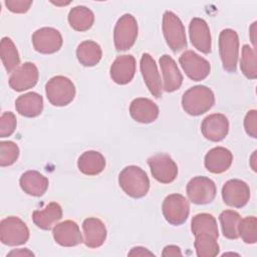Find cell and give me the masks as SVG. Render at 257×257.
<instances>
[{
    "mask_svg": "<svg viewBox=\"0 0 257 257\" xmlns=\"http://www.w3.org/2000/svg\"><path fill=\"white\" fill-rule=\"evenodd\" d=\"M214 103V92L205 85L193 86L185 91L182 96V106L190 115H201L207 112Z\"/></svg>",
    "mask_w": 257,
    "mask_h": 257,
    "instance_id": "1",
    "label": "cell"
},
{
    "mask_svg": "<svg viewBox=\"0 0 257 257\" xmlns=\"http://www.w3.org/2000/svg\"><path fill=\"white\" fill-rule=\"evenodd\" d=\"M16 116L11 111H5L0 117V137H10L16 128Z\"/></svg>",
    "mask_w": 257,
    "mask_h": 257,
    "instance_id": "37",
    "label": "cell"
},
{
    "mask_svg": "<svg viewBox=\"0 0 257 257\" xmlns=\"http://www.w3.org/2000/svg\"><path fill=\"white\" fill-rule=\"evenodd\" d=\"M238 234L247 244H255L257 241V219L248 216L241 219L238 225Z\"/></svg>",
    "mask_w": 257,
    "mask_h": 257,
    "instance_id": "35",
    "label": "cell"
},
{
    "mask_svg": "<svg viewBox=\"0 0 257 257\" xmlns=\"http://www.w3.org/2000/svg\"><path fill=\"white\" fill-rule=\"evenodd\" d=\"M83 242L89 248L100 247L106 239V228L97 218H86L82 223Z\"/></svg>",
    "mask_w": 257,
    "mask_h": 257,
    "instance_id": "23",
    "label": "cell"
},
{
    "mask_svg": "<svg viewBox=\"0 0 257 257\" xmlns=\"http://www.w3.org/2000/svg\"><path fill=\"white\" fill-rule=\"evenodd\" d=\"M153 177L162 184H169L175 181L178 175V166L173 159L166 154H158L148 159Z\"/></svg>",
    "mask_w": 257,
    "mask_h": 257,
    "instance_id": "10",
    "label": "cell"
},
{
    "mask_svg": "<svg viewBox=\"0 0 257 257\" xmlns=\"http://www.w3.org/2000/svg\"><path fill=\"white\" fill-rule=\"evenodd\" d=\"M48 101L54 106H65L75 96V86L72 81L62 75L51 77L45 84Z\"/></svg>",
    "mask_w": 257,
    "mask_h": 257,
    "instance_id": "3",
    "label": "cell"
},
{
    "mask_svg": "<svg viewBox=\"0 0 257 257\" xmlns=\"http://www.w3.org/2000/svg\"><path fill=\"white\" fill-rule=\"evenodd\" d=\"M128 256H155V254L144 247H134L128 252Z\"/></svg>",
    "mask_w": 257,
    "mask_h": 257,
    "instance_id": "40",
    "label": "cell"
},
{
    "mask_svg": "<svg viewBox=\"0 0 257 257\" xmlns=\"http://www.w3.org/2000/svg\"><path fill=\"white\" fill-rule=\"evenodd\" d=\"M68 22L76 31L88 30L94 22L93 12L85 6H75L68 13Z\"/></svg>",
    "mask_w": 257,
    "mask_h": 257,
    "instance_id": "29",
    "label": "cell"
},
{
    "mask_svg": "<svg viewBox=\"0 0 257 257\" xmlns=\"http://www.w3.org/2000/svg\"><path fill=\"white\" fill-rule=\"evenodd\" d=\"M6 7L13 13H25L29 10L30 6L32 5V1H25V0H6L5 1Z\"/></svg>",
    "mask_w": 257,
    "mask_h": 257,
    "instance_id": "39",
    "label": "cell"
},
{
    "mask_svg": "<svg viewBox=\"0 0 257 257\" xmlns=\"http://www.w3.org/2000/svg\"><path fill=\"white\" fill-rule=\"evenodd\" d=\"M219 220L221 223L222 233L224 237L232 240L239 237L238 225L241 220V216L239 215V213L233 210H225L220 214Z\"/></svg>",
    "mask_w": 257,
    "mask_h": 257,
    "instance_id": "33",
    "label": "cell"
},
{
    "mask_svg": "<svg viewBox=\"0 0 257 257\" xmlns=\"http://www.w3.org/2000/svg\"><path fill=\"white\" fill-rule=\"evenodd\" d=\"M77 167L82 174L95 176L103 171L105 167V159L96 151H87L78 158Z\"/></svg>",
    "mask_w": 257,
    "mask_h": 257,
    "instance_id": "27",
    "label": "cell"
},
{
    "mask_svg": "<svg viewBox=\"0 0 257 257\" xmlns=\"http://www.w3.org/2000/svg\"><path fill=\"white\" fill-rule=\"evenodd\" d=\"M232 153L223 147H216L210 150L204 160L205 168L213 174H221L226 172L232 165Z\"/></svg>",
    "mask_w": 257,
    "mask_h": 257,
    "instance_id": "21",
    "label": "cell"
},
{
    "mask_svg": "<svg viewBox=\"0 0 257 257\" xmlns=\"http://www.w3.org/2000/svg\"><path fill=\"white\" fill-rule=\"evenodd\" d=\"M163 33L167 44L174 52L187 47V38L184 24L172 11H166L163 16Z\"/></svg>",
    "mask_w": 257,
    "mask_h": 257,
    "instance_id": "5",
    "label": "cell"
},
{
    "mask_svg": "<svg viewBox=\"0 0 257 257\" xmlns=\"http://www.w3.org/2000/svg\"><path fill=\"white\" fill-rule=\"evenodd\" d=\"M52 235L55 242L63 247H72L83 242L78 225L71 220L56 224L52 230Z\"/></svg>",
    "mask_w": 257,
    "mask_h": 257,
    "instance_id": "17",
    "label": "cell"
},
{
    "mask_svg": "<svg viewBox=\"0 0 257 257\" xmlns=\"http://www.w3.org/2000/svg\"><path fill=\"white\" fill-rule=\"evenodd\" d=\"M201 131L207 140L211 142H220L228 135V118L222 113L210 114L203 119Z\"/></svg>",
    "mask_w": 257,
    "mask_h": 257,
    "instance_id": "15",
    "label": "cell"
},
{
    "mask_svg": "<svg viewBox=\"0 0 257 257\" xmlns=\"http://www.w3.org/2000/svg\"><path fill=\"white\" fill-rule=\"evenodd\" d=\"M130 113L136 121L141 123H150L158 118L159 107L149 98L138 97L131 102Z\"/></svg>",
    "mask_w": 257,
    "mask_h": 257,
    "instance_id": "22",
    "label": "cell"
},
{
    "mask_svg": "<svg viewBox=\"0 0 257 257\" xmlns=\"http://www.w3.org/2000/svg\"><path fill=\"white\" fill-rule=\"evenodd\" d=\"M191 230L194 235L207 233L215 236L216 238L219 237L217 221L213 215L208 213L195 215L191 222Z\"/></svg>",
    "mask_w": 257,
    "mask_h": 257,
    "instance_id": "30",
    "label": "cell"
},
{
    "mask_svg": "<svg viewBox=\"0 0 257 257\" xmlns=\"http://www.w3.org/2000/svg\"><path fill=\"white\" fill-rule=\"evenodd\" d=\"M19 184L24 193L34 197H41L46 192L49 182L39 172L27 171L21 175Z\"/></svg>",
    "mask_w": 257,
    "mask_h": 257,
    "instance_id": "24",
    "label": "cell"
},
{
    "mask_svg": "<svg viewBox=\"0 0 257 257\" xmlns=\"http://www.w3.org/2000/svg\"><path fill=\"white\" fill-rule=\"evenodd\" d=\"M160 65L163 73V89L167 92L179 89L183 83V75L175 60L170 55L164 54L160 58Z\"/></svg>",
    "mask_w": 257,
    "mask_h": 257,
    "instance_id": "20",
    "label": "cell"
},
{
    "mask_svg": "<svg viewBox=\"0 0 257 257\" xmlns=\"http://www.w3.org/2000/svg\"><path fill=\"white\" fill-rule=\"evenodd\" d=\"M62 36L60 32L52 27H42L37 29L32 35L34 49L42 54H52L57 52L62 46Z\"/></svg>",
    "mask_w": 257,
    "mask_h": 257,
    "instance_id": "11",
    "label": "cell"
},
{
    "mask_svg": "<svg viewBox=\"0 0 257 257\" xmlns=\"http://www.w3.org/2000/svg\"><path fill=\"white\" fill-rule=\"evenodd\" d=\"M244 127L250 137L257 138V111L255 109L249 110L244 118Z\"/></svg>",
    "mask_w": 257,
    "mask_h": 257,
    "instance_id": "38",
    "label": "cell"
},
{
    "mask_svg": "<svg viewBox=\"0 0 257 257\" xmlns=\"http://www.w3.org/2000/svg\"><path fill=\"white\" fill-rule=\"evenodd\" d=\"M7 256H34V254L28 249H16L9 252Z\"/></svg>",
    "mask_w": 257,
    "mask_h": 257,
    "instance_id": "42",
    "label": "cell"
},
{
    "mask_svg": "<svg viewBox=\"0 0 257 257\" xmlns=\"http://www.w3.org/2000/svg\"><path fill=\"white\" fill-rule=\"evenodd\" d=\"M19 157L18 146L11 142H0V166L8 167L13 165Z\"/></svg>",
    "mask_w": 257,
    "mask_h": 257,
    "instance_id": "36",
    "label": "cell"
},
{
    "mask_svg": "<svg viewBox=\"0 0 257 257\" xmlns=\"http://www.w3.org/2000/svg\"><path fill=\"white\" fill-rule=\"evenodd\" d=\"M163 215L167 222L179 226L185 223L190 213L188 200L181 194H171L165 198L162 205Z\"/></svg>",
    "mask_w": 257,
    "mask_h": 257,
    "instance_id": "8",
    "label": "cell"
},
{
    "mask_svg": "<svg viewBox=\"0 0 257 257\" xmlns=\"http://www.w3.org/2000/svg\"><path fill=\"white\" fill-rule=\"evenodd\" d=\"M190 40L195 48L208 54L211 52V33L207 22L202 18H193L189 25Z\"/></svg>",
    "mask_w": 257,
    "mask_h": 257,
    "instance_id": "18",
    "label": "cell"
},
{
    "mask_svg": "<svg viewBox=\"0 0 257 257\" xmlns=\"http://www.w3.org/2000/svg\"><path fill=\"white\" fill-rule=\"evenodd\" d=\"M162 255L164 257H167V256H182V253H181L180 247H178L176 245H169V246H166L164 248V251H163Z\"/></svg>",
    "mask_w": 257,
    "mask_h": 257,
    "instance_id": "41",
    "label": "cell"
},
{
    "mask_svg": "<svg viewBox=\"0 0 257 257\" xmlns=\"http://www.w3.org/2000/svg\"><path fill=\"white\" fill-rule=\"evenodd\" d=\"M240 68L247 78L255 79L257 77L256 50L255 48L250 47L248 44H244L242 47Z\"/></svg>",
    "mask_w": 257,
    "mask_h": 257,
    "instance_id": "34",
    "label": "cell"
},
{
    "mask_svg": "<svg viewBox=\"0 0 257 257\" xmlns=\"http://www.w3.org/2000/svg\"><path fill=\"white\" fill-rule=\"evenodd\" d=\"M102 56V51L96 42L92 40H85L81 42L76 48V57L83 66L96 65Z\"/></svg>",
    "mask_w": 257,
    "mask_h": 257,
    "instance_id": "28",
    "label": "cell"
},
{
    "mask_svg": "<svg viewBox=\"0 0 257 257\" xmlns=\"http://www.w3.org/2000/svg\"><path fill=\"white\" fill-rule=\"evenodd\" d=\"M215 236L207 233L195 235V249L199 257H212L219 253V244Z\"/></svg>",
    "mask_w": 257,
    "mask_h": 257,
    "instance_id": "32",
    "label": "cell"
},
{
    "mask_svg": "<svg viewBox=\"0 0 257 257\" xmlns=\"http://www.w3.org/2000/svg\"><path fill=\"white\" fill-rule=\"evenodd\" d=\"M0 55L2 63L7 72H13L19 67L20 57L17 48L9 37H3L0 43Z\"/></svg>",
    "mask_w": 257,
    "mask_h": 257,
    "instance_id": "31",
    "label": "cell"
},
{
    "mask_svg": "<svg viewBox=\"0 0 257 257\" xmlns=\"http://www.w3.org/2000/svg\"><path fill=\"white\" fill-rule=\"evenodd\" d=\"M118 184L126 195L136 199L146 196L150 189L146 172L138 166L125 167L119 173Z\"/></svg>",
    "mask_w": 257,
    "mask_h": 257,
    "instance_id": "2",
    "label": "cell"
},
{
    "mask_svg": "<svg viewBox=\"0 0 257 257\" xmlns=\"http://www.w3.org/2000/svg\"><path fill=\"white\" fill-rule=\"evenodd\" d=\"M138 36V23L132 14H123L117 20L113 30V41L117 51L130 49Z\"/></svg>",
    "mask_w": 257,
    "mask_h": 257,
    "instance_id": "7",
    "label": "cell"
},
{
    "mask_svg": "<svg viewBox=\"0 0 257 257\" xmlns=\"http://www.w3.org/2000/svg\"><path fill=\"white\" fill-rule=\"evenodd\" d=\"M15 108L17 112L26 117H35L42 112L43 98L34 91L19 95L15 100Z\"/></svg>",
    "mask_w": 257,
    "mask_h": 257,
    "instance_id": "25",
    "label": "cell"
},
{
    "mask_svg": "<svg viewBox=\"0 0 257 257\" xmlns=\"http://www.w3.org/2000/svg\"><path fill=\"white\" fill-rule=\"evenodd\" d=\"M62 218V209L55 202L49 203L43 210H35L32 213L33 223L42 230H49Z\"/></svg>",
    "mask_w": 257,
    "mask_h": 257,
    "instance_id": "26",
    "label": "cell"
},
{
    "mask_svg": "<svg viewBox=\"0 0 257 257\" xmlns=\"http://www.w3.org/2000/svg\"><path fill=\"white\" fill-rule=\"evenodd\" d=\"M39 72L32 62H25L17 67L9 77V85L15 91H24L35 86Z\"/></svg>",
    "mask_w": 257,
    "mask_h": 257,
    "instance_id": "14",
    "label": "cell"
},
{
    "mask_svg": "<svg viewBox=\"0 0 257 257\" xmlns=\"http://www.w3.org/2000/svg\"><path fill=\"white\" fill-rule=\"evenodd\" d=\"M222 198L226 205L234 208H242L250 199L249 186L242 180H229L222 188Z\"/></svg>",
    "mask_w": 257,
    "mask_h": 257,
    "instance_id": "13",
    "label": "cell"
},
{
    "mask_svg": "<svg viewBox=\"0 0 257 257\" xmlns=\"http://www.w3.org/2000/svg\"><path fill=\"white\" fill-rule=\"evenodd\" d=\"M187 195L189 200L197 205H206L211 203L217 193L215 183L203 176H198L189 181L187 184Z\"/></svg>",
    "mask_w": 257,
    "mask_h": 257,
    "instance_id": "9",
    "label": "cell"
},
{
    "mask_svg": "<svg viewBox=\"0 0 257 257\" xmlns=\"http://www.w3.org/2000/svg\"><path fill=\"white\" fill-rule=\"evenodd\" d=\"M28 239V227L20 218L15 216H9L1 221L0 241L4 245L18 246L25 244Z\"/></svg>",
    "mask_w": 257,
    "mask_h": 257,
    "instance_id": "6",
    "label": "cell"
},
{
    "mask_svg": "<svg viewBox=\"0 0 257 257\" xmlns=\"http://www.w3.org/2000/svg\"><path fill=\"white\" fill-rule=\"evenodd\" d=\"M141 72L150 92L157 98L162 96L163 84L155 59L149 54L144 53L141 58Z\"/></svg>",
    "mask_w": 257,
    "mask_h": 257,
    "instance_id": "16",
    "label": "cell"
},
{
    "mask_svg": "<svg viewBox=\"0 0 257 257\" xmlns=\"http://www.w3.org/2000/svg\"><path fill=\"white\" fill-rule=\"evenodd\" d=\"M179 62L187 76L194 81L205 79L211 70L209 61L201 57L193 50L185 51L180 56Z\"/></svg>",
    "mask_w": 257,
    "mask_h": 257,
    "instance_id": "12",
    "label": "cell"
},
{
    "mask_svg": "<svg viewBox=\"0 0 257 257\" xmlns=\"http://www.w3.org/2000/svg\"><path fill=\"white\" fill-rule=\"evenodd\" d=\"M110 77L117 84L131 82L136 72V59L133 55L117 56L110 66Z\"/></svg>",
    "mask_w": 257,
    "mask_h": 257,
    "instance_id": "19",
    "label": "cell"
},
{
    "mask_svg": "<svg viewBox=\"0 0 257 257\" xmlns=\"http://www.w3.org/2000/svg\"><path fill=\"white\" fill-rule=\"evenodd\" d=\"M219 53L223 68L235 72L239 56V37L235 30L226 28L219 35Z\"/></svg>",
    "mask_w": 257,
    "mask_h": 257,
    "instance_id": "4",
    "label": "cell"
}]
</instances>
